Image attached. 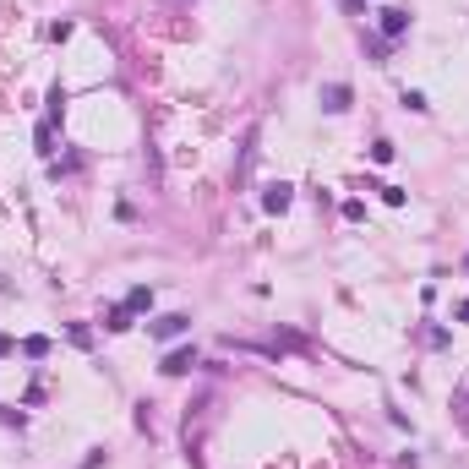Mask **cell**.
<instances>
[{
    "mask_svg": "<svg viewBox=\"0 0 469 469\" xmlns=\"http://www.w3.org/2000/svg\"><path fill=\"white\" fill-rule=\"evenodd\" d=\"M377 28H382V39L388 44H398L409 33V11L404 6H388V11H377Z\"/></svg>",
    "mask_w": 469,
    "mask_h": 469,
    "instance_id": "obj_1",
    "label": "cell"
},
{
    "mask_svg": "<svg viewBox=\"0 0 469 469\" xmlns=\"http://www.w3.org/2000/svg\"><path fill=\"white\" fill-rule=\"evenodd\" d=\"M317 99H322L327 115H344L349 104H355V93H349V82H322V93H317Z\"/></svg>",
    "mask_w": 469,
    "mask_h": 469,
    "instance_id": "obj_2",
    "label": "cell"
},
{
    "mask_svg": "<svg viewBox=\"0 0 469 469\" xmlns=\"http://www.w3.org/2000/svg\"><path fill=\"white\" fill-rule=\"evenodd\" d=\"M191 366H202V360H197V349L185 344V349H169L159 371H164V377H185V371H191Z\"/></svg>",
    "mask_w": 469,
    "mask_h": 469,
    "instance_id": "obj_3",
    "label": "cell"
},
{
    "mask_svg": "<svg viewBox=\"0 0 469 469\" xmlns=\"http://www.w3.org/2000/svg\"><path fill=\"white\" fill-rule=\"evenodd\" d=\"M185 327H191V317H185V311H169V317H159L147 333H153V339H181Z\"/></svg>",
    "mask_w": 469,
    "mask_h": 469,
    "instance_id": "obj_4",
    "label": "cell"
},
{
    "mask_svg": "<svg viewBox=\"0 0 469 469\" xmlns=\"http://www.w3.org/2000/svg\"><path fill=\"white\" fill-rule=\"evenodd\" d=\"M289 202H295V185H289V181H273L262 191V207H267V213H284Z\"/></svg>",
    "mask_w": 469,
    "mask_h": 469,
    "instance_id": "obj_5",
    "label": "cell"
},
{
    "mask_svg": "<svg viewBox=\"0 0 469 469\" xmlns=\"http://www.w3.org/2000/svg\"><path fill=\"white\" fill-rule=\"evenodd\" d=\"M131 317H137L131 306H109V311H104V327H109V333H126V327H131Z\"/></svg>",
    "mask_w": 469,
    "mask_h": 469,
    "instance_id": "obj_6",
    "label": "cell"
},
{
    "mask_svg": "<svg viewBox=\"0 0 469 469\" xmlns=\"http://www.w3.org/2000/svg\"><path fill=\"white\" fill-rule=\"evenodd\" d=\"M44 104H49V115H44V121H61V115H66V87H61V82L49 87V99H44Z\"/></svg>",
    "mask_w": 469,
    "mask_h": 469,
    "instance_id": "obj_7",
    "label": "cell"
},
{
    "mask_svg": "<svg viewBox=\"0 0 469 469\" xmlns=\"http://www.w3.org/2000/svg\"><path fill=\"white\" fill-rule=\"evenodd\" d=\"M22 355H28V360H44V355H49V339H44V333L22 339Z\"/></svg>",
    "mask_w": 469,
    "mask_h": 469,
    "instance_id": "obj_8",
    "label": "cell"
},
{
    "mask_svg": "<svg viewBox=\"0 0 469 469\" xmlns=\"http://www.w3.org/2000/svg\"><path fill=\"white\" fill-rule=\"evenodd\" d=\"M126 306H131V311H153V289H147V284H137L131 295H126Z\"/></svg>",
    "mask_w": 469,
    "mask_h": 469,
    "instance_id": "obj_9",
    "label": "cell"
},
{
    "mask_svg": "<svg viewBox=\"0 0 469 469\" xmlns=\"http://www.w3.org/2000/svg\"><path fill=\"white\" fill-rule=\"evenodd\" d=\"M33 137H39V153L49 159V153H55V121H39V131H33Z\"/></svg>",
    "mask_w": 469,
    "mask_h": 469,
    "instance_id": "obj_10",
    "label": "cell"
},
{
    "mask_svg": "<svg viewBox=\"0 0 469 469\" xmlns=\"http://www.w3.org/2000/svg\"><path fill=\"white\" fill-rule=\"evenodd\" d=\"M66 339H71V344H77V349H93V333H87V327H82V322H71V327H66Z\"/></svg>",
    "mask_w": 469,
    "mask_h": 469,
    "instance_id": "obj_11",
    "label": "cell"
},
{
    "mask_svg": "<svg viewBox=\"0 0 469 469\" xmlns=\"http://www.w3.org/2000/svg\"><path fill=\"white\" fill-rule=\"evenodd\" d=\"M393 153H398V147H393L388 137H382V142H371V164H393Z\"/></svg>",
    "mask_w": 469,
    "mask_h": 469,
    "instance_id": "obj_12",
    "label": "cell"
},
{
    "mask_svg": "<svg viewBox=\"0 0 469 469\" xmlns=\"http://www.w3.org/2000/svg\"><path fill=\"white\" fill-rule=\"evenodd\" d=\"M371 191H382V202H388V207H404V191H398V185H371Z\"/></svg>",
    "mask_w": 469,
    "mask_h": 469,
    "instance_id": "obj_13",
    "label": "cell"
},
{
    "mask_svg": "<svg viewBox=\"0 0 469 469\" xmlns=\"http://www.w3.org/2000/svg\"><path fill=\"white\" fill-rule=\"evenodd\" d=\"M404 104L415 109V115H426V109H431V104H426V93H415V87H404Z\"/></svg>",
    "mask_w": 469,
    "mask_h": 469,
    "instance_id": "obj_14",
    "label": "cell"
},
{
    "mask_svg": "<svg viewBox=\"0 0 469 469\" xmlns=\"http://www.w3.org/2000/svg\"><path fill=\"white\" fill-rule=\"evenodd\" d=\"M344 219H349V224H360V219H366V202H355V197H349V202H344Z\"/></svg>",
    "mask_w": 469,
    "mask_h": 469,
    "instance_id": "obj_15",
    "label": "cell"
},
{
    "mask_svg": "<svg viewBox=\"0 0 469 469\" xmlns=\"http://www.w3.org/2000/svg\"><path fill=\"white\" fill-rule=\"evenodd\" d=\"M453 317H458V322H469V300H458V306H453Z\"/></svg>",
    "mask_w": 469,
    "mask_h": 469,
    "instance_id": "obj_16",
    "label": "cell"
},
{
    "mask_svg": "<svg viewBox=\"0 0 469 469\" xmlns=\"http://www.w3.org/2000/svg\"><path fill=\"white\" fill-rule=\"evenodd\" d=\"M0 355H11V339H6V333H0Z\"/></svg>",
    "mask_w": 469,
    "mask_h": 469,
    "instance_id": "obj_17",
    "label": "cell"
},
{
    "mask_svg": "<svg viewBox=\"0 0 469 469\" xmlns=\"http://www.w3.org/2000/svg\"><path fill=\"white\" fill-rule=\"evenodd\" d=\"M464 398H469V382H464Z\"/></svg>",
    "mask_w": 469,
    "mask_h": 469,
    "instance_id": "obj_18",
    "label": "cell"
},
{
    "mask_svg": "<svg viewBox=\"0 0 469 469\" xmlns=\"http://www.w3.org/2000/svg\"><path fill=\"white\" fill-rule=\"evenodd\" d=\"M169 6H181V0H169Z\"/></svg>",
    "mask_w": 469,
    "mask_h": 469,
    "instance_id": "obj_19",
    "label": "cell"
}]
</instances>
